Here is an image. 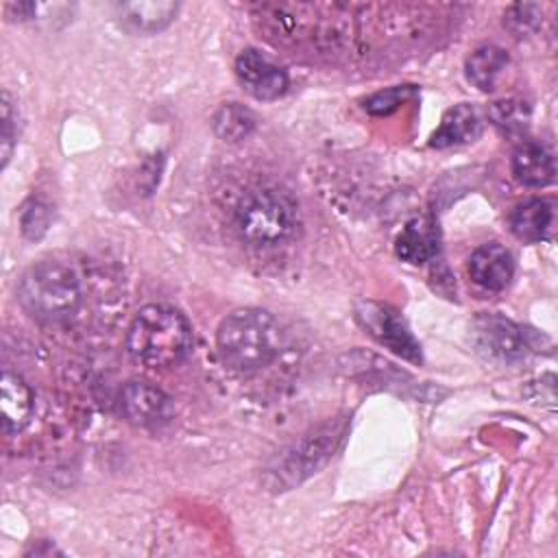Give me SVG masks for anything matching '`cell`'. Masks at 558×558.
<instances>
[{
  "label": "cell",
  "instance_id": "obj_1",
  "mask_svg": "<svg viewBox=\"0 0 558 558\" xmlns=\"http://www.w3.org/2000/svg\"><path fill=\"white\" fill-rule=\"evenodd\" d=\"M192 327L172 305H144L126 331V351L146 368H168L183 362L192 349Z\"/></svg>",
  "mask_w": 558,
  "mask_h": 558
},
{
  "label": "cell",
  "instance_id": "obj_2",
  "mask_svg": "<svg viewBox=\"0 0 558 558\" xmlns=\"http://www.w3.org/2000/svg\"><path fill=\"white\" fill-rule=\"evenodd\" d=\"M222 364L235 373H255L268 366L281 347V329L266 310L244 307L222 318L216 331Z\"/></svg>",
  "mask_w": 558,
  "mask_h": 558
},
{
  "label": "cell",
  "instance_id": "obj_3",
  "mask_svg": "<svg viewBox=\"0 0 558 558\" xmlns=\"http://www.w3.org/2000/svg\"><path fill=\"white\" fill-rule=\"evenodd\" d=\"M17 296L31 316L39 320H63L81 305V283L70 266L48 259L24 272Z\"/></svg>",
  "mask_w": 558,
  "mask_h": 558
},
{
  "label": "cell",
  "instance_id": "obj_4",
  "mask_svg": "<svg viewBox=\"0 0 558 558\" xmlns=\"http://www.w3.org/2000/svg\"><path fill=\"white\" fill-rule=\"evenodd\" d=\"M235 225L240 235L257 246L270 248L288 242L299 225L294 201L275 187H259L248 192L238 209Z\"/></svg>",
  "mask_w": 558,
  "mask_h": 558
},
{
  "label": "cell",
  "instance_id": "obj_5",
  "mask_svg": "<svg viewBox=\"0 0 558 558\" xmlns=\"http://www.w3.org/2000/svg\"><path fill=\"white\" fill-rule=\"evenodd\" d=\"M357 323L386 349L397 353L399 357L418 364L423 360L421 344L412 336L403 316L388 303L379 301H360L355 307Z\"/></svg>",
  "mask_w": 558,
  "mask_h": 558
},
{
  "label": "cell",
  "instance_id": "obj_6",
  "mask_svg": "<svg viewBox=\"0 0 558 558\" xmlns=\"http://www.w3.org/2000/svg\"><path fill=\"white\" fill-rule=\"evenodd\" d=\"M473 340L484 355L501 362H519L532 351L530 333L499 314L477 316L473 323Z\"/></svg>",
  "mask_w": 558,
  "mask_h": 558
},
{
  "label": "cell",
  "instance_id": "obj_7",
  "mask_svg": "<svg viewBox=\"0 0 558 558\" xmlns=\"http://www.w3.org/2000/svg\"><path fill=\"white\" fill-rule=\"evenodd\" d=\"M120 410L124 418L137 427H159L174 416L172 399L161 388L146 381L124 384Z\"/></svg>",
  "mask_w": 558,
  "mask_h": 558
},
{
  "label": "cell",
  "instance_id": "obj_8",
  "mask_svg": "<svg viewBox=\"0 0 558 558\" xmlns=\"http://www.w3.org/2000/svg\"><path fill=\"white\" fill-rule=\"evenodd\" d=\"M235 76L240 85L257 100H275L288 87V74L253 48L238 54Z\"/></svg>",
  "mask_w": 558,
  "mask_h": 558
},
{
  "label": "cell",
  "instance_id": "obj_9",
  "mask_svg": "<svg viewBox=\"0 0 558 558\" xmlns=\"http://www.w3.org/2000/svg\"><path fill=\"white\" fill-rule=\"evenodd\" d=\"M469 275L475 286L488 292H501L514 277V257L497 242L482 244L469 257Z\"/></svg>",
  "mask_w": 558,
  "mask_h": 558
},
{
  "label": "cell",
  "instance_id": "obj_10",
  "mask_svg": "<svg viewBox=\"0 0 558 558\" xmlns=\"http://www.w3.org/2000/svg\"><path fill=\"white\" fill-rule=\"evenodd\" d=\"M508 225L523 242L549 240L556 227V205L549 198H527L510 211Z\"/></svg>",
  "mask_w": 558,
  "mask_h": 558
},
{
  "label": "cell",
  "instance_id": "obj_11",
  "mask_svg": "<svg viewBox=\"0 0 558 558\" xmlns=\"http://www.w3.org/2000/svg\"><path fill=\"white\" fill-rule=\"evenodd\" d=\"M482 113L475 105L462 102L445 111L438 129L434 131L429 146L432 148H451L475 142L482 135Z\"/></svg>",
  "mask_w": 558,
  "mask_h": 558
},
{
  "label": "cell",
  "instance_id": "obj_12",
  "mask_svg": "<svg viewBox=\"0 0 558 558\" xmlns=\"http://www.w3.org/2000/svg\"><path fill=\"white\" fill-rule=\"evenodd\" d=\"M0 408H2V429L7 436L22 432L33 416V392L28 384L11 371L2 373Z\"/></svg>",
  "mask_w": 558,
  "mask_h": 558
},
{
  "label": "cell",
  "instance_id": "obj_13",
  "mask_svg": "<svg viewBox=\"0 0 558 558\" xmlns=\"http://www.w3.org/2000/svg\"><path fill=\"white\" fill-rule=\"evenodd\" d=\"M438 229L429 218H412L405 222L395 242V253L408 264H425L438 255Z\"/></svg>",
  "mask_w": 558,
  "mask_h": 558
},
{
  "label": "cell",
  "instance_id": "obj_14",
  "mask_svg": "<svg viewBox=\"0 0 558 558\" xmlns=\"http://www.w3.org/2000/svg\"><path fill=\"white\" fill-rule=\"evenodd\" d=\"M512 174L527 187H545L556 177V163L545 146L523 142L512 155Z\"/></svg>",
  "mask_w": 558,
  "mask_h": 558
},
{
  "label": "cell",
  "instance_id": "obj_15",
  "mask_svg": "<svg viewBox=\"0 0 558 558\" xmlns=\"http://www.w3.org/2000/svg\"><path fill=\"white\" fill-rule=\"evenodd\" d=\"M508 65V54L499 46H480L466 59V78L482 92H490L497 85L499 74Z\"/></svg>",
  "mask_w": 558,
  "mask_h": 558
},
{
  "label": "cell",
  "instance_id": "obj_16",
  "mask_svg": "<svg viewBox=\"0 0 558 558\" xmlns=\"http://www.w3.org/2000/svg\"><path fill=\"white\" fill-rule=\"evenodd\" d=\"M124 13V22L140 33H155L168 26L177 13V4L172 2H129L120 4Z\"/></svg>",
  "mask_w": 558,
  "mask_h": 558
},
{
  "label": "cell",
  "instance_id": "obj_17",
  "mask_svg": "<svg viewBox=\"0 0 558 558\" xmlns=\"http://www.w3.org/2000/svg\"><path fill=\"white\" fill-rule=\"evenodd\" d=\"M214 126L220 137L240 140L253 129V116L246 109L231 102V105H225L218 109V113L214 118Z\"/></svg>",
  "mask_w": 558,
  "mask_h": 558
},
{
  "label": "cell",
  "instance_id": "obj_18",
  "mask_svg": "<svg viewBox=\"0 0 558 558\" xmlns=\"http://www.w3.org/2000/svg\"><path fill=\"white\" fill-rule=\"evenodd\" d=\"M488 116L504 133H521L530 120V109L519 100H501L490 107Z\"/></svg>",
  "mask_w": 558,
  "mask_h": 558
},
{
  "label": "cell",
  "instance_id": "obj_19",
  "mask_svg": "<svg viewBox=\"0 0 558 558\" xmlns=\"http://www.w3.org/2000/svg\"><path fill=\"white\" fill-rule=\"evenodd\" d=\"M412 96H416V87L414 85H397V87H388L381 92H375L373 96H368L364 100V109L373 116H388L392 113L399 105H403L405 100H410Z\"/></svg>",
  "mask_w": 558,
  "mask_h": 558
},
{
  "label": "cell",
  "instance_id": "obj_20",
  "mask_svg": "<svg viewBox=\"0 0 558 558\" xmlns=\"http://www.w3.org/2000/svg\"><path fill=\"white\" fill-rule=\"evenodd\" d=\"M15 113L11 107V96L9 92H2V137H0V148H2V166L9 163L13 146H15Z\"/></svg>",
  "mask_w": 558,
  "mask_h": 558
}]
</instances>
